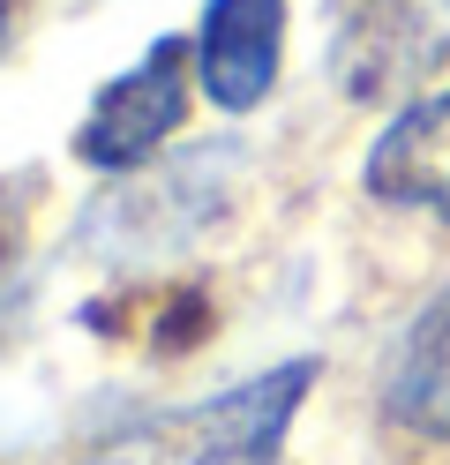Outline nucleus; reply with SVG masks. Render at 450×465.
<instances>
[{
  "label": "nucleus",
  "mask_w": 450,
  "mask_h": 465,
  "mask_svg": "<svg viewBox=\"0 0 450 465\" xmlns=\"http://www.w3.org/2000/svg\"><path fill=\"white\" fill-rule=\"evenodd\" d=\"M443 31H450V0H443Z\"/></svg>",
  "instance_id": "nucleus-7"
},
{
  "label": "nucleus",
  "mask_w": 450,
  "mask_h": 465,
  "mask_svg": "<svg viewBox=\"0 0 450 465\" xmlns=\"http://www.w3.org/2000/svg\"><path fill=\"white\" fill-rule=\"evenodd\" d=\"M188 61H195L188 38H158L128 75H113L105 91L90 98L83 128H75V158L98 165V173L150 165L158 143L180 128V113H188Z\"/></svg>",
  "instance_id": "nucleus-2"
},
{
  "label": "nucleus",
  "mask_w": 450,
  "mask_h": 465,
  "mask_svg": "<svg viewBox=\"0 0 450 465\" xmlns=\"http://www.w3.org/2000/svg\"><path fill=\"white\" fill-rule=\"evenodd\" d=\"M360 181H368V195L390 203V211L450 218V83L435 98H413L398 121L368 143Z\"/></svg>",
  "instance_id": "nucleus-4"
},
{
  "label": "nucleus",
  "mask_w": 450,
  "mask_h": 465,
  "mask_svg": "<svg viewBox=\"0 0 450 465\" xmlns=\"http://www.w3.org/2000/svg\"><path fill=\"white\" fill-rule=\"evenodd\" d=\"M285 53V0H203L195 23V83L210 105L248 113L278 83Z\"/></svg>",
  "instance_id": "nucleus-3"
},
{
  "label": "nucleus",
  "mask_w": 450,
  "mask_h": 465,
  "mask_svg": "<svg viewBox=\"0 0 450 465\" xmlns=\"http://www.w3.org/2000/svg\"><path fill=\"white\" fill-rule=\"evenodd\" d=\"M383 413L398 420V428H413V435L450 443V293H435V301L398 331V345H390Z\"/></svg>",
  "instance_id": "nucleus-5"
},
{
  "label": "nucleus",
  "mask_w": 450,
  "mask_h": 465,
  "mask_svg": "<svg viewBox=\"0 0 450 465\" xmlns=\"http://www.w3.org/2000/svg\"><path fill=\"white\" fill-rule=\"evenodd\" d=\"M0 45H8V8H0Z\"/></svg>",
  "instance_id": "nucleus-6"
},
{
  "label": "nucleus",
  "mask_w": 450,
  "mask_h": 465,
  "mask_svg": "<svg viewBox=\"0 0 450 465\" xmlns=\"http://www.w3.org/2000/svg\"><path fill=\"white\" fill-rule=\"evenodd\" d=\"M308 383H315V361H285V368L255 375V383H233L203 405H173V413L135 420L128 435H113L83 465H278Z\"/></svg>",
  "instance_id": "nucleus-1"
}]
</instances>
